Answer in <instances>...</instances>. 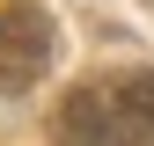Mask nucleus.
<instances>
[{
	"label": "nucleus",
	"mask_w": 154,
	"mask_h": 146,
	"mask_svg": "<svg viewBox=\"0 0 154 146\" xmlns=\"http://www.w3.org/2000/svg\"><path fill=\"white\" fill-rule=\"evenodd\" d=\"M66 132H73V146H154V73L81 88L66 102Z\"/></svg>",
	"instance_id": "f257e3e1"
},
{
	"label": "nucleus",
	"mask_w": 154,
	"mask_h": 146,
	"mask_svg": "<svg viewBox=\"0 0 154 146\" xmlns=\"http://www.w3.org/2000/svg\"><path fill=\"white\" fill-rule=\"evenodd\" d=\"M51 66V15L37 0H8L0 7V95H22Z\"/></svg>",
	"instance_id": "f03ea898"
}]
</instances>
